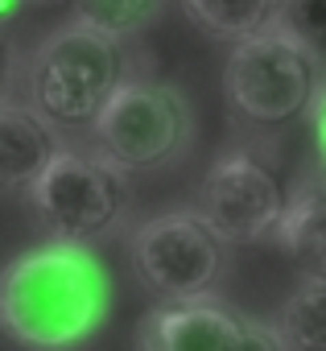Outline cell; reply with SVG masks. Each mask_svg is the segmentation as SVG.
<instances>
[{"label":"cell","instance_id":"cell-15","mask_svg":"<svg viewBox=\"0 0 326 351\" xmlns=\"http://www.w3.org/2000/svg\"><path fill=\"white\" fill-rule=\"evenodd\" d=\"M240 351H289V347H285V339H281L277 326H260V322H248V318H244Z\"/></svg>","mask_w":326,"mask_h":351},{"label":"cell","instance_id":"cell-10","mask_svg":"<svg viewBox=\"0 0 326 351\" xmlns=\"http://www.w3.org/2000/svg\"><path fill=\"white\" fill-rule=\"evenodd\" d=\"M277 240L305 281H326V186H305L289 199Z\"/></svg>","mask_w":326,"mask_h":351},{"label":"cell","instance_id":"cell-1","mask_svg":"<svg viewBox=\"0 0 326 351\" xmlns=\"http://www.w3.org/2000/svg\"><path fill=\"white\" fill-rule=\"evenodd\" d=\"M108 314V273L87 244L50 240L0 273V326L34 351H66Z\"/></svg>","mask_w":326,"mask_h":351},{"label":"cell","instance_id":"cell-2","mask_svg":"<svg viewBox=\"0 0 326 351\" xmlns=\"http://www.w3.org/2000/svg\"><path fill=\"white\" fill-rule=\"evenodd\" d=\"M227 104L252 124H285L322 95V58L289 29L273 25L231 46L223 62Z\"/></svg>","mask_w":326,"mask_h":351},{"label":"cell","instance_id":"cell-16","mask_svg":"<svg viewBox=\"0 0 326 351\" xmlns=\"http://www.w3.org/2000/svg\"><path fill=\"white\" fill-rule=\"evenodd\" d=\"M13 75H17V42L9 38L5 25H0V91H9Z\"/></svg>","mask_w":326,"mask_h":351},{"label":"cell","instance_id":"cell-7","mask_svg":"<svg viewBox=\"0 0 326 351\" xmlns=\"http://www.w3.org/2000/svg\"><path fill=\"white\" fill-rule=\"evenodd\" d=\"M285 207L289 199L281 178L252 153H223L203 173L199 211L223 236V244H256L277 236Z\"/></svg>","mask_w":326,"mask_h":351},{"label":"cell","instance_id":"cell-6","mask_svg":"<svg viewBox=\"0 0 326 351\" xmlns=\"http://www.w3.org/2000/svg\"><path fill=\"white\" fill-rule=\"evenodd\" d=\"M132 265L157 298L195 302L207 298L223 273V236L203 211H166L136 232Z\"/></svg>","mask_w":326,"mask_h":351},{"label":"cell","instance_id":"cell-11","mask_svg":"<svg viewBox=\"0 0 326 351\" xmlns=\"http://www.w3.org/2000/svg\"><path fill=\"white\" fill-rule=\"evenodd\" d=\"M182 9L195 29L236 46L273 25H285L289 0H182Z\"/></svg>","mask_w":326,"mask_h":351},{"label":"cell","instance_id":"cell-3","mask_svg":"<svg viewBox=\"0 0 326 351\" xmlns=\"http://www.w3.org/2000/svg\"><path fill=\"white\" fill-rule=\"evenodd\" d=\"M124 83L120 38L83 21L62 25L34 58V104L54 124H95Z\"/></svg>","mask_w":326,"mask_h":351},{"label":"cell","instance_id":"cell-13","mask_svg":"<svg viewBox=\"0 0 326 351\" xmlns=\"http://www.w3.org/2000/svg\"><path fill=\"white\" fill-rule=\"evenodd\" d=\"M71 5H75V21L103 29L112 38L140 34L161 13V0H71Z\"/></svg>","mask_w":326,"mask_h":351},{"label":"cell","instance_id":"cell-18","mask_svg":"<svg viewBox=\"0 0 326 351\" xmlns=\"http://www.w3.org/2000/svg\"><path fill=\"white\" fill-rule=\"evenodd\" d=\"M17 9H21V0H0V25H9L17 17Z\"/></svg>","mask_w":326,"mask_h":351},{"label":"cell","instance_id":"cell-5","mask_svg":"<svg viewBox=\"0 0 326 351\" xmlns=\"http://www.w3.org/2000/svg\"><path fill=\"white\" fill-rule=\"evenodd\" d=\"M29 203L54 240L91 244L108 236L124 215V169L112 165L108 157L62 149L54 165L29 186Z\"/></svg>","mask_w":326,"mask_h":351},{"label":"cell","instance_id":"cell-8","mask_svg":"<svg viewBox=\"0 0 326 351\" xmlns=\"http://www.w3.org/2000/svg\"><path fill=\"white\" fill-rule=\"evenodd\" d=\"M244 318L211 298L166 302L145 314L140 351H240Z\"/></svg>","mask_w":326,"mask_h":351},{"label":"cell","instance_id":"cell-14","mask_svg":"<svg viewBox=\"0 0 326 351\" xmlns=\"http://www.w3.org/2000/svg\"><path fill=\"white\" fill-rule=\"evenodd\" d=\"M285 25H289L318 58H326V0H289Z\"/></svg>","mask_w":326,"mask_h":351},{"label":"cell","instance_id":"cell-17","mask_svg":"<svg viewBox=\"0 0 326 351\" xmlns=\"http://www.w3.org/2000/svg\"><path fill=\"white\" fill-rule=\"evenodd\" d=\"M310 112H314V145H318V157L326 165V87H322V95H318V104Z\"/></svg>","mask_w":326,"mask_h":351},{"label":"cell","instance_id":"cell-4","mask_svg":"<svg viewBox=\"0 0 326 351\" xmlns=\"http://www.w3.org/2000/svg\"><path fill=\"white\" fill-rule=\"evenodd\" d=\"M99 153L124 173H145L174 161L190 141V108L186 99L149 79H124L108 108L95 116Z\"/></svg>","mask_w":326,"mask_h":351},{"label":"cell","instance_id":"cell-12","mask_svg":"<svg viewBox=\"0 0 326 351\" xmlns=\"http://www.w3.org/2000/svg\"><path fill=\"white\" fill-rule=\"evenodd\" d=\"M289 351H326V281H305L277 318Z\"/></svg>","mask_w":326,"mask_h":351},{"label":"cell","instance_id":"cell-9","mask_svg":"<svg viewBox=\"0 0 326 351\" xmlns=\"http://www.w3.org/2000/svg\"><path fill=\"white\" fill-rule=\"evenodd\" d=\"M58 153L62 141L42 108L0 99V191H29Z\"/></svg>","mask_w":326,"mask_h":351}]
</instances>
